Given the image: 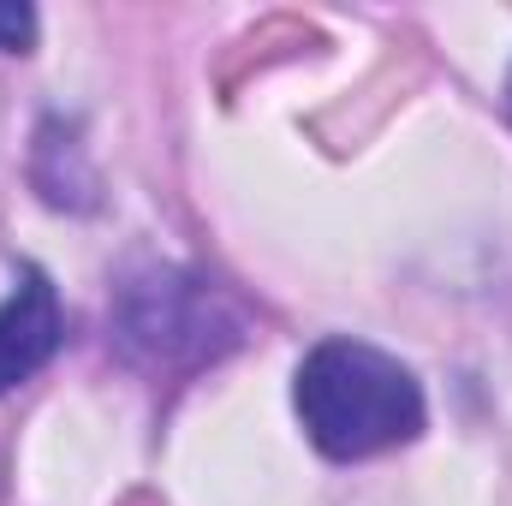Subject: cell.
<instances>
[{"mask_svg":"<svg viewBox=\"0 0 512 506\" xmlns=\"http://www.w3.org/2000/svg\"><path fill=\"white\" fill-rule=\"evenodd\" d=\"M304 435L328 459H370L387 447L417 441L423 387L417 376L364 340H322L292 381Z\"/></svg>","mask_w":512,"mask_h":506,"instance_id":"cell-1","label":"cell"},{"mask_svg":"<svg viewBox=\"0 0 512 506\" xmlns=\"http://www.w3.org/2000/svg\"><path fill=\"white\" fill-rule=\"evenodd\" d=\"M120 328L137 352L179 364V358H215L233 340V322L221 316V298L203 280L185 274H149L120 304Z\"/></svg>","mask_w":512,"mask_h":506,"instance_id":"cell-2","label":"cell"},{"mask_svg":"<svg viewBox=\"0 0 512 506\" xmlns=\"http://www.w3.org/2000/svg\"><path fill=\"white\" fill-rule=\"evenodd\" d=\"M60 334H66V322H60V298H54L48 274L24 268L0 304V393L36 376L60 352Z\"/></svg>","mask_w":512,"mask_h":506,"instance_id":"cell-3","label":"cell"},{"mask_svg":"<svg viewBox=\"0 0 512 506\" xmlns=\"http://www.w3.org/2000/svg\"><path fill=\"white\" fill-rule=\"evenodd\" d=\"M36 42V12L30 6H0V54H24Z\"/></svg>","mask_w":512,"mask_h":506,"instance_id":"cell-4","label":"cell"},{"mask_svg":"<svg viewBox=\"0 0 512 506\" xmlns=\"http://www.w3.org/2000/svg\"><path fill=\"white\" fill-rule=\"evenodd\" d=\"M507 96H512V78H507Z\"/></svg>","mask_w":512,"mask_h":506,"instance_id":"cell-5","label":"cell"}]
</instances>
